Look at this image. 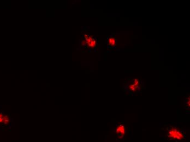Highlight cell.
<instances>
[{"label": "cell", "instance_id": "1", "mask_svg": "<svg viewBox=\"0 0 190 142\" xmlns=\"http://www.w3.org/2000/svg\"><path fill=\"white\" fill-rule=\"evenodd\" d=\"M167 136L168 138L180 141L184 138V133L179 129L172 127L168 131Z\"/></svg>", "mask_w": 190, "mask_h": 142}, {"label": "cell", "instance_id": "2", "mask_svg": "<svg viewBox=\"0 0 190 142\" xmlns=\"http://www.w3.org/2000/svg\"><path fill=\"white\" fill-rule=\"evenodd\" d=\"M126 132L125 126L122 125H119L116 129V133L118 135V136L121 138L124 136Z\"/></svg>", "mask_w": 190, "mask_h": 142}, {"label": "cell", "instance_id": "3", "mask_svg": "<svg viewBox=\"0 0 190 142\" xmlns=\"http://www.w3.org/2000/svg\"><path fill=\"white\" fill-rule=\"evenodd\" d=\"M116 44V40L114 37H111L109 40V45L110 46V47H114L115 46Z\"/></svg>", "mask_w": 190, "mask_h": 142}]
</instances>
